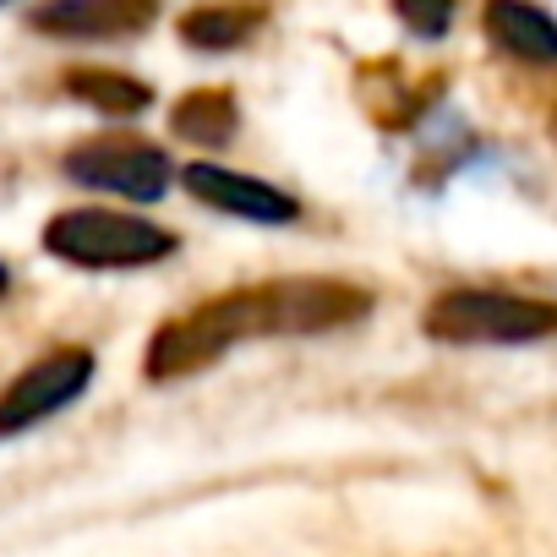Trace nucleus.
<instances>
[{"label":"nucleus","instance_id":"f257e3e1","mask_svg":"<svg viewBox=\"0 0 557 557\" xmlns=\"http://www.w3.org/2000/svg\"><path fill=\"white\" fill-rule=\"evenodd\" d=\"M268 334V312H262V285L197 301L191 312L170 318L153 339H148V377L153 383H175L191 377L202 367H213L219 356H230L240 339H262Z\"/></svg>","mask_w":557,"mask_h":557},{"label":"nucleus","instance_id":"f03ea898","mask_svg":"<svg viewBox=\"0 0 557 557\" xmlns=\"http://www.w3.org/2000/svg\"><path fill=\"white\" fill-rule=\"evenodd\" d=\"M45 251L66 268L88 273H121V268H153L175 251V235L143 213L121 208H66L45 224Z\"/></svg>","mask_w":557,"mask_h":557},{"label":"nucleus","instance_id":"7ed1b4c3","mask_svg":"<svg viewBox=\"0 0 557 557\" xmlns=\"http://www.w3.org/2000/svg\"><path fill=\"white\" fill-rule=\"evenodd\" d=\"M421 329L437 345H530L557 334V307L508 290H443Z\"/></svg>","mask_w":557,"mask_h":557},{"label":"nucleus","instance_id":"20e7f679","mask_svg":"<svg viewBox=\"0 0 557 557\" xmlns=\"http://www.w3.org/2000/svg\"><path fill=\"white\" fill-rule=\"evenodd\" d=\"M99 361L83 345H61L50 356H39L34 367H23L7 388H0V437H23L34 426H45L50 416H61L66 405H77L94 383Z\"/></svg>","mask_w":557,"mask_h":557},{"label":"nucleus","instance_id":"39448f33","mask_svg":"<svg viewBox=\"0 0 557 557\" xmlns=\"http://www.w3.org/2000/svg\"><path fill=\"white\" fill-rule=\"evenodd\" d=\"M66 181L77 186H94V191H110V197H126V202H159L175 181V164L164 148L143 143V137H94V143H77L66 153Z\"/></svg>","mask_w":557,"mask_h":557},{"label":"nucleus","instance_id":"423d86ee","mask_svg":"<svg viewBox=\"0 0 557 557\" xmlns=\"http://www.w3.org/2000/svg\"><path fill=\"white\" fill-rule=\"evenodd\" d=\"M262 312H268V334H334L345 323H361L372 312V296L345 278H268L262 285Z\"/></svg>","mask_w":557,"mask_h":557},{"label":"nucleus","instance_id":"0eeeda50","mask_svg":"<svg viewBox=\"0 0 557 557\" xmlns=\"http://www.w3.org/2000/svg\"><path fill=\"white\" fill-rule=\"evenodd\" d=\"M175 175H181V186L197 202H208V208H219L230 219L273 224V230H285V224L301 219V202L290 191H278L273 181H262V175H240V170H224V164H186Z\"/></svg>","mask_w":557,"mask_h":557},{"label":"nucleus","instance_id":"6e6552de","mask_svg":"<svg viewBox=\"0 0 557 557\" xmlns=\"http://www.w3.org/2000/svg\"><path fill=\"white\" fill-rule=\"evenodd\" d=\"M153 23H159V0H45L34 12V28L66 45L137 39Z\"/></svg>","mask_w":557,"mask_h":557},{"label":"nucleus","instance_id":"1a4fd4ad","mask_svg":"<svg viewBox=\"0 0 557 557\" xmlns=\"http://www.w3.org/2000/svg\"><path fill=\"white\" fill-rule=\"evenodd\" d=\"M486 34L513 61L557 66V23L530 0H486Z\"/></svg>","mask_w":557,"mask_h":557},{"label":"nucleus","instance_id":"9d476101","mask_svg":"<svg viewBox=\"0 0 557 557\" xmlns=\"http://www.w3.org/2000/svg\"><path fill=\"white\" fill-rule=\"evenodd\" d=\"M257 28H262V7H246V0H208V7L181 17V39L191 50H240Z\"/></svg>","mask_w":557,"mask_h":557},{"label":"nucleus","instance_id":"9b49d317","mask_svg":"<svg viewBox=\"0 0 557 557\" xmlns=\"http://www.w3.org/2000/svg\"><path fill=\"white\" fill-rule=\"evenodd\" d=\"M170 132L181 143H202V148H219L240 132V104L224 94V88H197L186 94L175 110H170Z\"/></svg>","mask_w":557,"mask_h":557},{"label":"nucleus","instance_id":"f8f14e48","mask_svg":"<svg viewBox=\"0 0 557 557\" xmlns=\"http://www.w3.org/2000/svg\"><path fill=\"white\" fill-rule=\"evenodd\" d=\"M66 88H72L77 104H88V110H99V115H115V121H121V115H143V110L153 104V88H148L143 77H132V72H110V66L72 72Z\"/></svg>","mask_w":557,"mask_h":557},{"label":"nucleus","instance_id":"ddd939ff","mask_svg":"<svg viewBox=\"0 0 557 557\" xmlns=\"http://www.w3.org/2000/svg\"><path fill=\"white\" fill-rule=\"evenodd\" d=\"M399 17H405L421 39H437V34H448V23H454V0H399Z\"/></svg>","mask_w":557,"mask_h":557},{"label":"nucleus","instance_id":"4468645a","mask_svg":"<svg viewBox=\"0 0 557 557\" xmlns=\"http://www.w3.org/2000/svg\"><path fill=\"white\" fill-rule=\"evenodd\" d=\"M7 290H12V268L0 262V301H7Z\"/></svg>","mask_w":557,"mask_h":557}]
</instances>
